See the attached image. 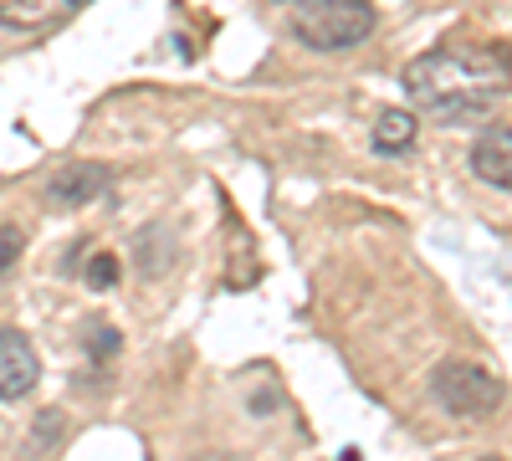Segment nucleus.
<instances>
[{
  "label": "nucleus",
  "instance_id": "1",
  "mask_svg": "<svg viewBox=\"0 0 512 461\" xmlns=\"http://www.w3.org/2000/svg\"><path fill=\"white\" fill-rule=\"evenodd\" d=\"M405 93L441 123L487 118L507 93V67L492 52H425L405 67Z\"/></svg>",
  "mask_w": 512,
  "mask_h": 461
},
{
  "label": "nucleus",
  "instance_id": "2",
  "mask_svg": "<svg viewBox=\"0 0 512 461\" xmlns=\"http://www.w3.org/2000/svg\"><path fill=\"white\" fill-rule=\"evenodd\" d=\"M292 31L313 52H344L374 31V6L369 0H303L292 16Z\"/></svg>",
  "mask_w": 512,
  "mask_h": 461
},
{
  "label": "nucleus",
  "instance_id": "3",
  "mask_svg": "<svg viewBox=\"0 0 512 461\" xmlns=\"http://www.w3.org/2000/svg\"><path fill=\"white\" fill-rule=\"evenodd\" d=\"M431 395L451 410V415H492L502 405V380L487 374L482 364L451 359L431 374Z\"/></svg>",
  "mask_w": 512,
  "mask_h": 461
},
{
  "label": "nucleus",
  "instance_id": "4",
  "mask_svg": "<svg viewBox=\"0 0 512 461\" xmlns=\"http://www.w3.org/2000/svg\"><path fill=\"white\" fill-rule=\"evenodd\" d=\"M36 374H41V364H36L31 344L21 339V333L0 328V400H21L36 385Z\"/></svg>",
  "mask_w": 512,
  "mask_h": 461
},
{
  "label": "nucleus",
  "instance_id": "5",
  "mask_svg": "<svg viewBox=\"0 0 512 461\" xmlns=\"http://www.w3.org/2000/svg\"><path fill=\"white\" fill-rule=\"evenodd\" d=\"M103 190H108V170H103V164H67V170L52 175L47 200H52V205H88V200H98Z\"/></svg>",
  "mask_w": 512,
  "mask_h": 461
},
{
  "label": "nucleus",
  "instance_id": "6",
  "mask_svg": "<svg viewBox=\"0 0 512 461\" xmlns=\"http://www.w3.org/2000/svg\"><path fill=\"white\" fill-rule=\"evenodd\" d=\"M472 170L477 180H487L492 190H507L512 185V139H507V123H497V129H487L472 149Z\"/></svg>",
  "mask_w": 512,
  "mask_h": 461
},
{
  "label": "nucleus",
  "instance_id": "7",
  "mask_svg": "<svg viewBox=\"0 0 512 461\" xmlns=\"http://www.w3.org/2000/svg\"><path fill=\"white\" fill-rule=\"evenodd\" d=\"M82 6H88V0H0V21L16 26V31H31V26L77 16Z\"/></svg>",
  "mask_w": 512,
  "mask_h": 461
},
{
  "label": "nucleus",
  "instance_id": "8",
  "mask_svg": "<svg viewBox=\"0 0 512 461\" xmlns=\"http://www.w3.org/2000/svg\"><path fill=\"white\" fill-rule=\"evenodd\" d=\"M374 149L379 154H405L415 149V113L410 108H384L374 123Z\"/></svg>",
  "mask_w": 512,
  "mask_h": 461
},
{
  "label": "nucleus",
  "instance_id": "9",
  "mask_svg": "<svg viewBox=\"0 0 512 461\" xmlns=\"http://www.w3.org/2000/svg\"><path fill=\"white\" fill-rule=\"evenodd\" d=\"M118 282V257H113V251H98V257L88 262V287H113Z\"/></svg>",
  "mask_w": 512,
  "mask_h": 461
},
{
  "label": "nucleus",
  "instance_id": "10",
  "mask_svg": "<svg viewBox=\"0 0 512 461\" xmlns=\"http://www.w3.org/2000/svg\"><path fill=\"white\" fill-rule=\"evenodd\" d=\"M21 241H26V236H21L16 226H0V277H6V272H11V262L21 257Z\"/></svg>",
  "mask_w": 512,
  "mask_h": 461
},
{
  "label": "nucleus",
  "instance_id": "11",
  "mask_svg": "<svg viewBox=\"0 0 512 461\" xmlns=\"http://www.w3.org/2000/svg\"><path fill=\"white\" fill-rule=\"evenodd\" d=\"M482 461H502V456H482Z\"/></svg>",
  "mask_w": 512,
  "mask_h": 461
}]
</instances>
